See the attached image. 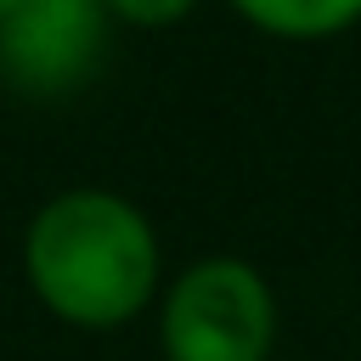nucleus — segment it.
I'll return each mask as SVG.
<instances>
[{
	"label": "nucleus",
	"instance_id": "f257e3e1",
	"mask_svg": "<svg viewBox=\"0 0 361 361\" xmlns=\"http://www.w3.org/2000/svg\"><path fill=\"white\" fill-rule=\"evenodd\" d=\"M23 282L34 305L73 333H118L158 305L164 237L152 214L113 186H62L23 226Z\"/></svg>",
	"mask_w": 361,
	"mask_h": 361
},
{
	"label": "nucleus",
	"instance_id": "f03ea898",
	"mask_svg": "<svg viewBox=\"0 0 361 361\" xmlns=\"http://www.w3.org/2000/svg\"><path fill=\"white\" fill-rule=\"evenodd\" d=\"M158 361H276L282 305L243 254H197L164 276L152 305Z\"/></svg>",
	"mask_w": 361,
	"mask_h": 361
},
{
	"label": "nucleus",
	"instance_id": "7ed1b4c3",
	"mask_svg": "<svg viewBox=\"0 0 361 361\" xmlns=\"http://www.w3.org/2000/svg\"><path fill=\"white\" fill-rule=\"evenodd\" d=\"M113 28L102 0H17L0 17V85L23 102L79 96L102 73Z\"/></svg>",
	"mask_w": 361,
	"mask_h": 361
},
{
	"label": "nucleus",
	"instance_id": "20e7f679",
	"mask_svg": "<svg viewBox=\"0 0 361 361\" xmlns=\"http://www.w3.org/2000/svg\"><path fill=\"white\" fill-rule=\"evenodd\" d=\"M237 23L282 45H322L361 28V0H226Z\"/></svg>",
	"mask_w": 361,
	"mask_h": 361
},
{
	"label": "nucleus",
	"instance_id": "39448f33",
	"mask_svg": "<svg viewBox=\"0 0 361 361\" xmlns=\"http://www.w3.org/2000/svg\"><path fill=\"white\" fill-rule=\"evenodd\" d=\"M102 6H107V17H113L118 28H147V34H158V28L186 23L203 0H102Z\"/></svg>",
	"mask_w": 361,
	"mask_h": 361
},
{
	"label": "nucleus",
	"instance_id": "423d86ee",
	"mask_svg": "<svg viewBox=\"0 0 361 361\" xmlns=\"http://www.w3.org/2000/svg\"><path fill=\"white\" fill-rule=\"evenodd\" d=\"M11 6H17V0H0V17H6V11H11Z\"/></svg>",
	"mask_w": 361,
	"mask_h": 361
},
{
	"label": "nucleus",
	"instance_id": "0eeeda50",
	"mask_svg": "<svg viewBox=\"0 0 361 361\" xmlns=\"http://www.w3.org/2000/svg\"><path fill=\"white\" fill-rule=\"evenodd\" d=\"M276 361H293V355H276Z\"/></svg>",
	"mask_w": 361,
	"mask_h": 361
}]
</instances>
